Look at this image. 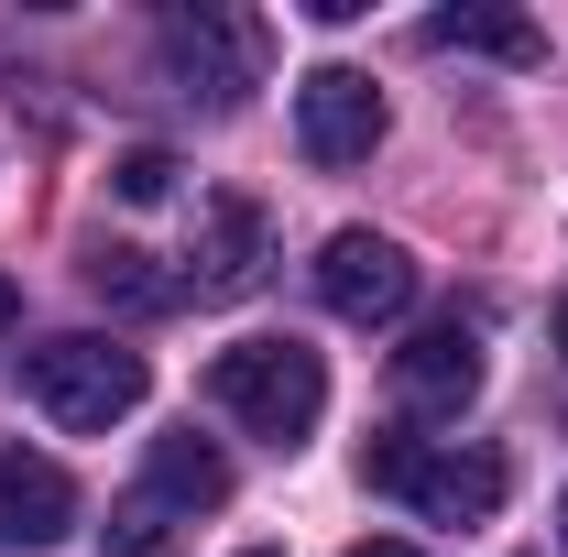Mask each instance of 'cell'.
Masks as SVG:
<instances>
[{
    "mask_svg": "<svg viewBox=\"0 0 568 557\" xmlns=\"http://www.w3.org/2000/svg\"><path fill=\"white\" fill-rule=\"evenodd\" d=\"M394 394H405L416 416H459V405L481 394V328H470V317L416 328V340L394 350Z\"/></svg>",
    "mask_w": 568,
    "mask_h": 557,
    "instance_id": "8",
    "label": "cell"
},
{
    "mask_svg": "<svg viewBox=\"0 0 568 557\" xmlns=\"http://www.w3.org/2000/svg\"><path fill=\"white\" fill-rule=\"evenodd\" d=\"M558 350H568V306H558Z\"/></svg>",
    "mask_w": 568,
    "mask_h": 557,
    "instance_id": "18",
    "label": "cell"
},
{
    "mask_svg": "<svg viewBox=\"0 0 568 557\" xmlns=\"http://www.w3.org/2000/svg\"><path fill=\"white\" fill-rule=\"evenodd\" d=\"M241 557H274V547H241Z\"/></svg>",
    "mask_w": 568,
    "mask_h": 557,
    "instance_id": "19",
    "label": "cell"
},
{
    "mask_svg": "<svg viewBox=\"0 0 568 557\" xmlns=\"http://www.w3.org/2000/svg\"><path fill=\"white\" fill-rule=\"evenodd\" d=\"M110 547H121V557H164V547H175V514H164L153 492H121V514H110Z\"/></svg>",
    "mask_w": 568,
    "mask_h": 557,
    "instance_id": "13",
    "label": "cell"
},
{
    "mask_svg": "<svg viewBox=\"0 0 568 557\" xmlns=\"http://www.w3.org/2000/svg\"><path fill=\"white\" fill-rule=\"evenodd\" d=\"M274 263V219L252 209V198H209L197 219V252H186V295L197 306H230V295H252Z\"/></svg>",
    "mask_w": 568,
    "mask_h": 557,
    "instance_id": "7",
    "label": "cell"
},
{
    "mask_svg": "<svg viewBox=\"0 0 568 557\" xmlns=\"http://www.w3.org/2000/svg\"><path fill=\"white\" fill-rule=\"evenodd\" d=\"M110 186H121L132 209H153V198H175V153H164V142H132V153L110 164Z\"/></svg>",
    "mask_w": 568,
    "mask_h": 557,
    "instance_id": "14",
    "label": "cell"
},
{
    "mask_svg": "<svg viewBox=\"0 0 568 557\" xmlns=\"http://www.w3.org/2000/svg\"><path fill=\"white\" fill-rule=\"evenodd\" d=\"M317 295H328V317H351V328H394V317L416 306V252L383 241V230H328Z\"/></svg>",
    "mask_w": 568,
    "mask_h": 557,
    "instance_id": "5",
    "label": "cell"
},
{
    "mask_svg": "<svg viewBox=\"0 0 568 557\" xmlns=\"http://www.w3.org/2000/svg\"><path fill=\"white\" fill-rule=\"evenodd\" d=\"M295 142H306V164H361V153L383 142V88L361 67L295 77Z\"/></svg>",
    "mask_w": 568,
    "mask_h": 557,
    "instance_id": "6",
    "label": "cell"
},
{
    "mask_svg": "<svg viewBox=\"0 0 568 557\" xmlns=\"http://www.w3.org/2000/svg\"><path fill=\"white\" fill-rule=\"evenodd\" d=\"M88 284L121 295V306H142V317L186 306V274H153V252H132V241H99V252H88Z\"/></svg>",
    "mask_w": 568,
    "mask_h": 557,
    "instance_id": "12",
    "label": "cell"
},
{
    "mask_svg": "<svg viewBox=\"0 0 568 557\" xmlns=\"http://www.w3.org/2000/svg\"><path fill=\"white\" fill-rule=\"evenodd\" d=\"M558 547H568V492H558Z\"/></svg>",
    "mask_w": 568,
    "mask_h": 557,
    "instance_id": "17",
    "label": "cell"
},
{
    "mask_svg": "<svg viewBox=\"0 0 568 557\" xmlns=\"http://www.w3.org/2000/svg\"><path fill=\"white\" fill-rule=\"evenodd\" d=\"M164 77L186 88V99H209V110H241L252 88H263V67H274V22L263 11H219V0H197V11H164Z\"/></svg>",
    "mask_w": 568,
    "mask_h": 557,
    "instance_id": "4",
    "label": "cell"
},
{
    "mask_svg": "<svg viewBox=\"0 0 568 557\" xmlns=\"http://www.w3.org/2000/svg\"><path fill=\"white\" fill-rule=\"evenodd\" d=\"M142 492H153L175 525H197V514H219V503H230V459H219L197 426H186V437H153V470H142Z\"/></svg>",
    "mask_w": 568,
    "mask_h": 557,
    "instance_id": "10",
    "label": "cell"
},
{
    "mask_svg": "<svg viewBox=\"0 0 568 557\" xmlns=\"http://www.w3.org/2000/svg\"><path fill=\"white\" fill-rule=\"evenodd\" d=\"M209 405L230 426H252V437L295 448L306 426L328 416V361H317L306 340H230L209 361Z\"/></svg>",
    "mask_w": 568,
    "mask_h": 557,
    "instance_id": "1",
    "label": "cell"
},
{
    "mask_svg": "<svg viewBox=\"0 0 568 557\" xmlns=\"http://www.w3.org/2000/svg\"><path fill=\"white\" fill-rule=\"evenodd\" d=\"M11 317H22V295H11V274H0V328H11Z\"/></svg>",
    "mask_w": 568,
    "mask_h": 557,
    "instance_id": "16",
    "label": "cell"
},
{
    "mask_svg": "<svg viewBox=\"0 0 568 557\" xmlns=\"http://www.w3.org/2000/svg\"><path fill=\"white\" fill-rule=\"evenodd\" d=\"M426 44H459V55H503V67H536V55H547V33H536L525 11H437V22H426Z\"/></svg>",
    "mask_w": 568,
    "mask_h": 557,
    "instance_id": "11",
    "label": "cell"
},
{
    "mask_svg": "<svg viewBox=\"0 0 568 557\" xmlns=\"http://www.w3.org/2000/svg\"><path fill=\"white\" fill-rule=\"evenodd\" d=\"M142 350L99 340V328H67V340H33L22 350V394H33V416L77 426V437H99V426H121L142 405Z\"/></svg>",
    "mask_w": 568,
    "mask_h": 557,
    "instance_id": "2",
    "label": "cell"
},
{
    "mask_svg": "<svg viewBox=\"0 0 568 557\" xmlns=\"http://www.w3.org/2000/svg\"><path fill=\"white\" fill-rule=\"evenodd\" d=\"M67 525H77V482L55 459H33L22 437H0V536L11 547H55Z\"/></svg>",
    "mask_w": 568,
    "mask_h": 557,
    "instance_id": "9",
    "label": "cell"
},
{
    "mask_svg": "<svg viewBox=\"0 0 568 557\" xmlns=\"http://www.w3.org/2000/svg\"><path fill=\"white\" fill-rule=\"evenodd\" d=\"M351 557H416V547H405V536H372V547H351Z\"/></svg>",
    "mask_w": 568,
    "mask_h": 557,
    "instance_id": "15",
    "label": "cell"
},
{
    "mask_svg": "<svg viewBox=\"0 0 568 557\" xmlns=\"http://www.w3.org/2000/svg\"><path fill=\"white\" fill-rule=\"evenodd\" d=\"M372 492H405L426 525H493L503 514V470L493 448H459V437H372Z\"/></svg>",
    "mask_w": 568,
    "mask_h": 557,
    "instance_id": "3",
    "label": "cell"
}]
</instances>
